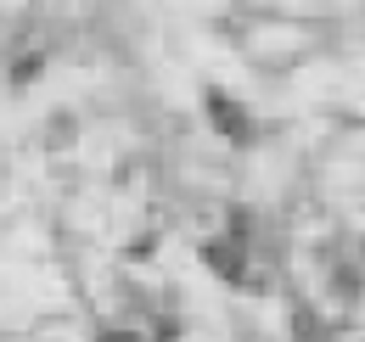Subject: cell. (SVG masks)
<instances>
[{"label":"cell","mask_w":365,"mask_h":342,"mask_svg":"<svg viewBox=\"0 0 365 342\" xmlns=\"http://www.w3.org/2000/svg\"><path fill=\"white\" fill-rule=\"evenodd\" d=\"M96 342H146V337H140V331H124V326H107Z\"/></svg>","instance_id":"4"},{"label":"cell","mask_w":365,"mask_h":342,"mask_svg":"<svg viewBox=\"0 0 365 342\" xmlns=\"http://www.w3.org/2000/svg\"><path fill=\"white\" fill-rule=\"evenodd\" d=\"M40 68H46V51H23V62L11 68V85H29V79H34Z\"/></svg>","instance_id":"3"},{"label":"cell","mask_w":365,"mask_h":342,"mask_svg":"<svg viewBox=\"0 0 365 342\" xmlns=\"http://www.w3.org/2000/svg\"><path fill=\"white\" fill-rule=\"evenodd\" d=\"M298 342H315V320H309L304 309H298Z\"/></svg>","instance_id":"5"},{"label":"cell","mask_w":365,"mask_h":342,"mask_svg":"<svg viewBox=\"0 0 365 342\" xmlns=\"http://www.w3.org/2000/svg\"><path fill=\"white\" fill-rule=\"evenodd\" d=\"M242 242H247V236H230V242H208V247H202L208 269H214L220 281H242V269H247V258H242Z\"/></svg>","instance_id":"2"},{"label":"cell","mask_w":365,"mask_h":342,"mask_svg":"<svg viewBox=\"0 0 365 342\" xmlns=\"http://www.w3.org/2000/svg\"><path fill=\"white\" fill-rule=\"evenodd\" d=\"M208 118L220 135H230L236 146H247L253 140V124H247V113H242V101H230L225 90H208Z\"/></svg>","instance_id":"1"}]
</instances>
